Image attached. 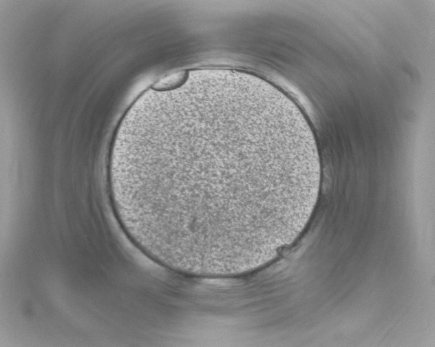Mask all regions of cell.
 <instances>
[{
  "label": "cell",
  "instance_id": "6da1fadb",
  "mask_svg": "<svg viewBox=\"0 0 435 347\" xmlns=\"http://www.w3.org/2000/svg\"><path fill=\"white\" fill-rule=\"evenodd\" d=\"M131 211L168 262L242 269L288 244L304 180L297 150L274 132L218 117L182 125L130 154Z\"/></svg>",
  "mask_w": 435,
  "mask_h": 347
}]
</instances>
